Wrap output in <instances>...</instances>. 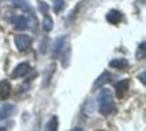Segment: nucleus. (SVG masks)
<instances>
[{
	"mask_svg": "<svg viewBox=\"0 0 146 131\" xmlns=\"http://www.w3.org/2000/svg\"><path fill=\"white\" fill-rule=\"evenodd\" d=\"M11 1L15 4V7H18V8H21V10H23V11H26L29 14H33L31 5L29 4L26 0H11Z\"/></svg>",
	"mask_w": 146,
	"mask_h": 131,
	"instance_id": "11",
	"label": "nucleus"
},
{
	"mask_svg": "<svg viewBox=\"0 0 146 131\" xmlns=\"http://www.w3.org/2000/svg\"><path fill=\"white\" fill-rule=\"evenodd\" d=\"M15 45L19 52H26L31 45V38L26 34H19L15 37Z\"/></svg>",
	"mask_w": 146,
	"mask_h": 131,
	"instance_id": "2",
	"label": "nucleus"
},
{
	"mask_svg": "<svg viewBox=\"0 0 146 131\" xmlns=\"http://www.w3.org/2000/svg\"><path fill=\"white\" fill-rule=\"evenodd\" d=\"M0 131H7V128L5 127H0Z\"/></svg>",
	"mask_w": 146,
	"mask_h": 131,
	"instance_id": "20",
	"label": "nucleus"
},
{
	"mask_svg": "<svg viewBox=\"0 0 146 131\" xmlns=\"http://www.w3.org/2000/svg\"><path fill=\"white\" fill-rule=\"evenodd\" d=\"M64 7H65V1L64 0H54V3H53V10L56 14L58 12H61L64 10Z\"/></svg>",
	"mask_w": 146,
	"mask_h": 131,
	"instance_id": "15",
	"label": "nucleus"
},
{
	"mask_svg": "<svg viewBox=\"0 0 146 131\" xmlns=\"http://www.w3.org/2000/svg\"><path fill=\"white\" fill-rule=\"evenodd\" d=\"M72 131H83V128H80V127H76V128H73Z\"/></svg>",
	"mask_w": 146,
	"mask_h": 131,
	"instance_id": "19",
	"label": "nucleus"
},
{
	"mask_svg": "<svg viewBox=\"0 0 146 131\" xmlns=\"http://www.w3.org/2000/svg\"><path fill=\"white\" fill-rule=\"evenodd\" d=\"M129 85H130V81L127 79L122 80L119 83H116L115 89H116V96H118V99H123V97H125L126 92L129 91Z\"/></svg>",
	"mask_w": 146,
	"mask_h": 131,
	"instance_id": "5",
	"label": "nucleus"
},
{
	"mask_svg": "<svg viewBox=\"0 0 146 131\" xmlns=\"http://www.w3.org/2000/svg\"><path fill=\"white\" fill-rule=\"evenodd\" d=\"M110 66L114 69H119V70H123L129 66V61L125 60V58H115L112 61H110Z\"/></svg>",
	"mask_w": 146,
	"mask_h": 131,
	"instance_id": "9",
	"label": "nucleus"
},
{
	"mask_svg": "<svg viewBox=\"0 0 146 131\" xmlns=\"http://www.w3.org/2000/svg\"><path fill=\"white\" fill-rule=\"evenodd\" d=\"M30 72V64L29 62H22L12 70V79H18V77H23Z\"/></svg>",
	"mask_w": 146,
	"mask_h": 131,
	"instance_id": "3",
	"label": "nucleus"
},
{
	"mask_svg": "<svg viewBox=\"0 0 146 131\" xmlns=\"http://www.w3.org/2000/svg\"><path fill=\"white\" fill-rule=\"evenodd\" d=\"M65 43H66V37H58L56 39V42L53 43V50H52V54L53 57L56 58L60 56V53L64 52V46H65Z\"/></svg>",
	"mask_w": 146,
	"mask_h": 131,
	"instance_id": "4",
	"label": "nucleus"
},
{
	"mask_svg": "<svg viewBox=\"0 0 146 131\" xmlns=\"http://www.w3.org/2000/svg\"><path fill=\"white\" fill-rule=\"evenodd\" d=\"M38 8H39V11H41L42 14L47 15V12H49V5H47L45 1H38Z\"/></svg>",
	"mask_w": 146,
	"mask_h": 131,
	"instance_id": "16",
	"label": "nucleus"
},
{
	"mask_svg": "<svg viewBox=\"0 0 146 131\" xmlns=\"http://www.w3.org/2000/svg\"><path fill=\"white\" fill-rule=\"evenodd\" d=\"M45 131H58V119L57 116H53L50 120L46 123Z\"/></svg>",
	"mask_w": 146,
	"mask_h": 131,
	"instance_id": "13",
	"label": "nucleus"
},
{
	"mask_svg": "<svg viewBox=\"0 0 146 131\" xmlns=\"http://www.w3.org/2000/svg\"><path fill=\"white\" fill-rule=\"evenodd\" d=\"M42 26H43V30L45 31H50V30H53V21L50 16H45V19H43V22H42Z\"/></svg>",
	"mask_w": 146,
	"mask_h": 131,
	"instance_id": "14",
	"label": "nucleus"
},
{
	"mask_svg": "<svg viewBox=\"0 0 146 131\" xmlns=\"http://www.w3.org/2000/svg\"><path fill=\"white\" fill-rule=\"evenodd\" d=\"M10 93H11V84H10V81H7V80L0 81V99H1V100L8 99V97H10Z\"/></svg>",
	"mask_w": 146,
	"mask_h": 131,
	"instance_id": "6",
	"label": "nucleus"
},
{
	"mask_svg": "<svg viewBox=\"0 0 146 131\" xmlns=\"http://www.w3.org/2000/svg\"><path fill=\"white\" fill-rule=\"evenodd\" d=\"M143 57H145V42L141 43V47L138 49V53H137V58L142 60Z\"/></svg>",
	"mask_w": 146,
	"mask_h": 131,
	"instance_id": "17",
	"label": "nucleus"
},
{
	"mask_svg": "<svg viewBox=\"0 0 146 131\" xmlns=\"http://www.w3.org/2000/svg\"><path fill=\"white\" fill-rule=\"evenodd\" d=\"M138 79H141V83L145 85V84H146V81H145V72H142V73L138 76Z\"/></svg>",
	"mask_w": 146,
	"mask_h": 131,
	"instance_id": "18",
	"label": "nucleus"
},
{
	"mask_svg": "<svg viewBox=\"0 0 146 131\" xmlns=\"http://www.w3.org/2000/svg\"><path fill=\"white\" fill-rule=\"evenodd\" d=\"M106 19H107V22L111 23V24H118V23H120V21H122V14H120L118 10H111L108 14H107Z\"/></svg>",
	"mask_w": 146,
	"mask_h": 131,
	"instance_id": "7",
	"label": "nucleus"
},
{
	"mask_svg": "<svg viewBox=\"0 0 146 131\" xmlns=\"http://www.w3.org/2000/svg\"><path fill=\"white\" fill-rule=\"evenodd\" d=\"M98 104H99V112L103 116H108L115 110V103L112 97V92L110 89L104 88L100 91L98 96Z\"/></svg>",
	"mask_w": 146,
	"mask_h": 131,
	"instance_id": "1",
	"label": "nucleus"
},
{
	"mask_svg": "<svg viewBox=\"0 0 146 131\" xmlns=\"http://www.w3.org/2000/svg\"><path fill=\"white\" fill-rule=\"evenodd\" d=\"M27 18L26 16H15L14 21H12V24L16 30H25L27 27Z\"/></svg>",
	"mask_w": 146,
	"mask_h": 131,
	"instance_id": "10",
	"label": "nucleus"
},
{
	"mask_svg": "<svg viewBox=\"0 0 146 131\" xmlns=\"http://www.w3.org/2000/svg\"><path fill=\"white\" fill-rule=\"evenodd\" d=\"M110 80H111V73H110V72H103V73H102V74L99 76V77L96 79V81H95L94 89H96V88H102L103 85H106L107 83H108Z\"/></svg>",
	"mask_w": 146,
	"mask_h": 131,
	"instance_id": "8",
	"label": "nucleus"
},
{
	"mask_svg": "<svg viewBox=\"0 0 146 131\" xmlns=\"http://www.w3.org/2000/svg\"><path fill=\"white\" fill-rule=\"evenodd\" d=\"M15 107L12 104H4L1 108H0V119H5L14 112Z\"/></svg>",
	"mask_w": 146,
	"mask_h": 131,
	"instance_id": "12",
	"label": "nucleus"
}]
</instances>
